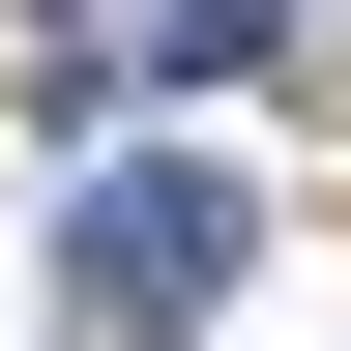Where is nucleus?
<instances>
[{
	"label": "nucleus",
	"instance_id": "2",
	"mask_svg": "<svg viewBox=\"0 0 351 351\" xmlns=\"http://www.w3.org/2000/svg\"><path fill=\"white\" fill-rule=\"evenodd\" d=\"M263 59V0H88L59 29V117H117V88H234Z\"/></svg>",
	"mask_w": 351,
	"mask_h": 351
},
{
	"label": "nucleus",
	"instance_id": "1",
	"mask_svg": "<svg viewBox=\"0 0 351 351\" xmlns=\"http://www.w3.org/2000/svg\"><path fill=\"white\" fill-rule=\"evenodd\" d=\"M59 263H88V322H117V351H205V322H234V263H263V205H234L205 147H117V176L59 205Z\"/></svg>",
	"mask_w": 351,
	"mask_h": 351
}]
</instances>
